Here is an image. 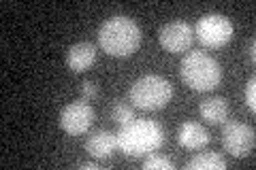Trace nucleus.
<instances>
[{
	"instance_id": "obj_13",
	"label": "nucleus",
	"mask_w": 256,
	"mask_h": 170,
	"mask_svg": "<svg viewBox=\"0 0 256 170\" xmlns=\"http://www.w3.org/2000/svg\"><path fill=\"white\" fill-rule=\"evenodd\" d=\"M188 170H224L226 168V162H224L218 153L214 151H203L198 156L192 158L188 164H186Z\"/></svg>"
},
{
	"instance_id": "obj_14",
	"label": "nucleus",
	"mask_w": 256,
	"mask_h": 170,
	"mask_svg": "<svg viewBox=\"0 0 256 170\" xmlns=\"http://www.w3.org/2000/svg\"><path fill=\"white\" fill-rule=\"evenodd\" d=\"M111 117H114L118 124H128V121H132L134 119V111L128 107L126 102H122V100H118V102H114V107H111Z\"/></svg>"
},
{
	"instance_id": "obj_9",
	"label": "nucleus",
	"mask_w": 256,
	"mask_h": 170,
	"mask_svg": "<svg viewBox=\"0 0 256 170\" xmlns=\"http://www.w3.org/2000/svg\"><path fill=\"white\" fill-rule=\"evenodd\" d=\"M178 143L184 149H203L210 143V132L198 121H186L178 130Z\"/></svg>"
},
{
	"instance_id": "obj_17",
	"label": "nucleus",
	"mask_w": 256,
	"mask_h": 170,
	"mask_svg": "<svg viewBox=\"0 0 256 170\" xmlns=\"http://www.w3.org/2000/svg\"><path fill=\"white\" fill-rule=\"evenodd\" d=\"M82 92H84V100L96 98V96H98V87H96V83H92V81H84V83H82Z\"/></svg>"
},
{
	"instance_id": "obj_12",
	"label": "nucleus",
	"mask_w": 256,
	"mask_h": 170,
	"mask_svg": "<svg viewBox=\"0 0 256 170\" xmlns=\"http://www.w3.org/2000/svg\"><path fill=\"white\" fill-rule=\"evenodd\" d=\"M201 117L210 124H224L228 119V102L220 98V96H214V98H207L201 102Z\"/></svg>"
},
{
	"instance_id": "obj_18",
	"label": "nucleus",
	"mask_w": 256,
	"mask_h": 170,
	"mask_svg": "<svg viewBox=\"0 0 256 170\" xmlns=\"http://www.w3.org/2000/svg\"><path fill=\"white\" fill-rule=\"evenodd\" d=\"M246 55H248V60H250L252 64L256 62V38L248 40V45H246Z\"/></svg>"
},
{
	"instance_id": "obj_19",
	"label": "nucleus",
	"mask_w": 256,
	"mask_h": 170,
	"mask_svg": "<svg viewBox=\"0 0 256 170\" xmlns=\"http://www.w3.org/2000/svg\"><path fill=\"white\" fill-rule=\"evenodd\" d=\"M79 168H94V170H98V164H96V162H84V164H79Z\"/></svg>"
},
{
	"instance_id": "obj_15",
	"label": "nucleus",
	"mask_w": 256,
	"mask_h": 170,
	"mask_svg": "<svg viewBox=\"0 0 256 170\" xmlns=\"http://www.w3.org/2000/svg\"><path fill=\"white\" fill-rule=\"evenodd\" d=\"M143 168L146 170H173V162L166 160L162 156H154V153H150V158L143 162Z\"/></svg>"
},
{
	"instance_id": "obj_7",
	"label": "nucleus",
	"mask_w": 256,
	"mask_h": 170,
	"mask_svg": "<svg viewBox=\"0 0 256 170\" xmlns=\"http://www.w3.org/2000/svg\"><path fill=\"white\" fill-rule=\"evenodd\" d=\"M92 121H94V109L86 100L70 102L60 113V128L70 136L88 132Z\"/></svg>"
},
{
	"instance_id": "obj_1",
	"label": "nucleus",
	"mask_w": 256,
	"mask_h": 170,
	"mask_svg": "<svg viewBox=\"0 0 256 170\" xmlns=\"http://www.w3.org/2000/svg\"><path fill=\"white\" fill-rule=\"evenodd\" d=\"M116 139L120 151H124L130 158H141L162 147L164 130L152 119H132L122 126Z\"/></svg>"
},
{
	"instance_id": "obj_16",
	"label": "nucleus",
	"mask_w": 256,
	"mask_h": 170,
	"mask_svg": "<svg viewBox=\"0 0 256 170\" xmlns=\"http://www.w3.org/2000/svg\"><path fill=\"white\" fill-rule=\"evenodd\" d=\"M246 104L252 113L256 111V79H250L246 85Z\"/></svg>"
},
{
	"instance_id": "obj_8",
	"label": "nucleus",
	"mask_w": 256,
	"mask_h": 170,
	"mask_svg": "<svg viewBox=\"0 0 256 170\" xmlns=\"http://www.w3.org/2000/svg\"><path fill=\"white\" fill-rule=\"evenodd\" d=\"M158 40L169 53H184L194 43V28L186 21H171L158 30Z\"/></svg>"
},
{
	"instance_id": "obj_6",
	"label": "nucleus",
	"mask_w": 256,
	"mask_h": 170,
	"mask_svg": "<svg viewBox=\"0 0 256 170\" xmlns=\"http://www.w3.org/2000/svg\"><path fill=\"white\" fill-rule=\"evenodd\" d=\"M222 145L230 156L246 158L254 149V128L242 121H228L222 130Z\"/></svg>"
},
{
	"instance_id": "obj_2",
	"label": "nucleus",
	"mask_w": 256,
	"mask_h": 170,
	"mask_svg": "<svg viewBox=\"0 0 256 170\" xmlns=\"http://www.w3.org/2000/svg\"><path fill=\"white\" fill-rule=\"evenodd\" d=\"M98 45L107 55L126 58L132 55L141 45V30L130 17L116 15L109 17L98 30Z\"/></svg>"
},
{
	"instance_id": "obj_10",
	"label": "nucleus",
	"mask_w": 256,
	"mask_h": 170,
	"mask_svg": "<svg viewBox=\"0 0 256 170\" xmlns=\"http://www.w3.org/2000/svg\"><path fill=\"white\" fill-rule=\"evenodd\" d=\"M96 62V47L92 43H77L66 53V66L73 72H84Z\"/></svg>"
},
{
	"instance_id": "obj_4",
	"label": "nucleus",
	"mask_w": 256,
	"mask_h": 170,
	"mask_svg": "<svg viewBox=\"0 0 256 170\" xmlns=\"http://www.w3.org/2000/svg\"><path fill=\"white\" fill-rule=\"evenodd\" d=\"M173 87L166 79L158 75H146L137 79L130 87V102L143 111H158L169 104Z\"/></svg>"
},
{
	"instance_id": "obj_5",
	"label": "nucleus",
	"mask_w": 256,
	"mask_h": 170,
	"mask_svg": "<svg viewBox=\"0 0 256 170\" xmlns=\"http://www.w3.org/2000/svg\"><path fill=\"white\" fill-rule=\"evenodd\" d=\"M233 23L220 13H207L196 21L194 34L205 47H224L233 38Z\"/></svg>"
},
{
	"instance_id": "obj_3",
	"label": "nucleus",
	"mask_w": 256,
	"mask_h": 170,
	"mask_svg": "<svg viewBox=\"0 0 256 170\" xmlns=\"http://www.w3.org/2000/svg\"><path fill=\"white\" fill-rule=\"evenodd\" d=\"M180 75L184 85H188L194 92H212L220 85L222 70L210 53L205 51H190L182 60Z\"/></svg>"
},
{
	"instance_id": "obj_11",
	"label": "nucleus",
	"mask_w": 256,
	"mask_h": 170,
	"mask_svg": "<svg viewBox=\"0 0 256 170\" xmlns=\"http://www.w3.org/2000/svg\"><path fill=\"white\" fill-rule=\"evenodd\" d=\"M86 149H88V153H90L92 158L105 160V158H109L111 153L118 149V139H116L114 132L100 130V132H96L94 136H90V139H88Z\"/></svg>"
}]
</instances>
